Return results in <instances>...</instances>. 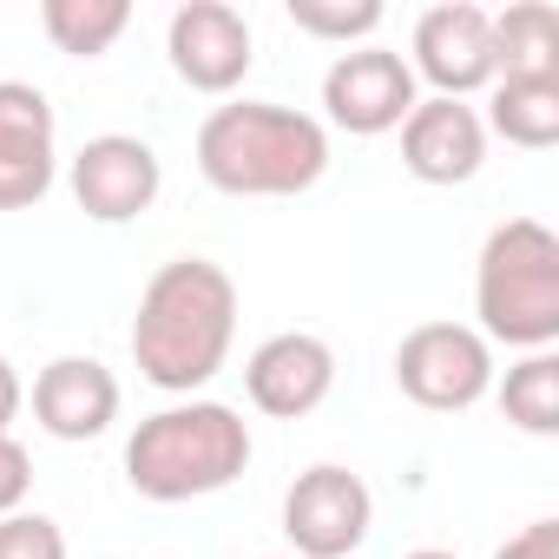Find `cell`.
<instances>
[{
  "label": "cell",
  "instance_id": "1",
  "mask_svg": "<svg viewBox=\"0 0 559 559\" xmlns=\"http://www.w3.org/2000/svg\"><path fill=\"white\" fill-rule=\"evenodd\" d=\"M237 343V284L211 257H171L152 270V284L132 317V362L165 395H198Z\"/></svg>",
  "mask_w": 559,
  "mask_h": 559
},
{
  "label": "cell",
  "instance_id": "2",
  "mask_svg": "<svg viewBox=\"0 0 559 559\" xmlns=\"http://www.w3.org/2000/svg\"><path fill=\"white\" fill-rule=\"evenodd\" d=\"M198 171L224 198H304L330 171V126L276 99H230L198 126Z\"/></svg>",
  "mask_w": 559,
  "mask_h": 559
},
{
  "label": "cell",
  "instance_id": "3",
  "mask_svg": "<svg viewBox=\"0 0 559 559\" xmlns=\"http://www.w3.org/2000/svg\"><path fill=\"white\" fill-rule=\"evenodd\" d=\"M250 421L230 402H204L185 395L158 415H145L126 441V480L132 493L178 507V500H204L224 493L243 467H250Z\"/></svg>",
  "mask_w": 559,
  "mask_h": 559
},
{
  "label": "cell",
  "instance_id": "4",
  "mask_svg": "<svg viewBox=\"0 0 559 559\" xmlns=\"http://www.w3.org/2000/svg\"><path fill=\"white\" fill-rule=\"evenodd\" d=\"M474 317L487 343L520 356L559 343V237L539 217H507L487 230L474 263Z\"/></svg>",
  "mask_w": 559,
  "mask_h": 559
},
{
  "label": "cell",
  "instance_id": "5",
  "mask_svg": "<svg viewBox=\"0 0 559 559\" xmlns=\"http://www.w3.org/2000/svg\"><path fill=\"white\" fill-rule=\"evenodd\" d=\"M395 382L428 415H467L493 395V343L467 323H421L395 349Z\"/></svg>",
  "mask_w": 559,
  "mask_h": 559
},
{
  "label": "cell",
  "instance_id": "6",
  "mask_svg": "<svg viewBox=\"0 0 559 559\" xmlns=\"http://www.w3.org/2000/svg\"><path fill=\"white\" fill-rule=\"evenodd\" d=\"M376 526V493L362 474L317 461L290 480L284 493V539L297 546V559H349Z\"/></svg>",
  "mask_w": 559,
  "mask_h": 559
},
{
  "label": "cell",
  "instance_id": "7",
  "mask_svg": "<svg viewBox=\"0 0 559 559\" xmlns=\"http://www.w3.org/2000/svg\"><path fill=\"white\" fill-rule=\"evenodd\" d=\"M415 73L402 53L389 47H343L323 73V112L336 132L349 139H382V132H402V119L415 112Z\"/></svg>",
  "mask_w": 559,
  "mask_h": 559
},
{
  "label": "cell",
  "instance_id": "8",
  "mask_svg": "<svg viewBox=\"0 0 559 559\" xmlns=\"http://www.w3.org/2000/svg\"><path fill=\"white\" fill-rule=\"evenodd\" d=\"M165 60L191 93L224 99V93L243 86V73L257 60V40H250V21L230 0H185L165 27Z\"/></svg>",
  "mask_w": 559,
  "mask_h": 559
},
{
  "label": "cell",
  "instance_id": "9",
  "mask_svg": "<svg viewBox=\"0 0 559 559\" xmlns=\"http://www.w3.org/2000/svg\"><path fill=\"white\" fill-rule=\"evenodd\" d=\"M336 389V349L310 330H276L250 349L243 362V395L270 421H304L330 402Z\"/></svg>",
  "mask_w": 559,
  "mask_h": 559
},
{
  "label": "cell",
  "instance_id": "10",
  "mask_svg": "<svg viewBox=\"0 0 559 559\" xmlns=\"http://www.w3.org/2000/svg\"><path fill=\"white\" fill-rule=\"evenodd\" d=\"M60 178L53 99L27 80H0V211H34Z\"/></svg>",
  "mask_w": 559,
  "mask_h": 559
},
{
  "label": "cell",
  "instance_id": "11",
  "mask_svg": "<svg viewBox=\"0 0 559 559\" xmlns=\"http://www.w3.org/2000/svg\"><path fill=\"white\" fill-rule=\"evenodd\" d=\"M73 198H80V211L93 217V224H132V217H145L152 204H158V191H165V165H158V152L145 145V139H132V132H99V139H86L80 152H73Z\"/></svg>",
  "mask_w": 559,
  "mask_h": 559
},
{
  "label": "cell",
  "instance_id": "12",
  "mask_svg": "<svg viewBox=\"0 0 559 559\" xmlns=\"http://www.w3.org/2000/svg\"><path fill=\"white\" fill-rule=\"evenodd\" d=\"M415 80L435 86V99H467L493 86V14L474 0H441L415 21Z\"/></svg>",
  "mask_w": 559,
  "mask_h": 559
},
{
  "label": "cell",
  "instance_id": "13",
  "mask_svg": "<svg viewBox=\"0 0 559 559\" xmlns=\"http://www.w3.org/2000/svg\"><path fill=\"white\" fill-rule=\"evenodd\" d=\"M402 165L421 185H467L487 165V126L467 99H415L402 119Z\"/></svg>",
  "mask_w": 559,
  "mask_h": 559
},
{
  "label": "cell",
  "instance_id": "14",
  "mask_svg": "<svg viewBox=\"0 0 559 559\" xmlns=\"http://www.w3.org/2000/svg\"><path fill=\"white\" fill-rule=\"evenodd\" d=\"M34 421L53 441H99L119 421V376L99 356H53L34 376Z\"/></svg>",
  "mask_w": 559,
  "mask_h": 559
},
{
  "label": "cell",
  "instance_id": "15",
  "mask_svg": "<svg viewBox=\"0 0 559 559\" xmlns=\"http://www.w3.org/2000/svg\"><path fill=\"white\" fill-rule=\"evenodd\" d=\"M493 80H559V14L546 0L493 14Z\"/></svg>",
  "mask_w": 559,
  "mask_h": 559
},
{
  "label": "cell",
  "instance_id": "16",
  "mask_svg": "<svg viewBox=\"0 0 559 559\" xmlns=\"http://www.w3.org/2000/svg\"><path fill=\"white\" fill-rule=\"evenodd\" d=\"M480 126L500 132L520 152L559 145V80H493V99H487Z\"/></svg>",
  "mask_w": 559,
  "mask_h": 559
},
{
  "label": "cell",
  "instance_id": "17",
  "mask_svg": "<svg viewBox=\"0 0 559 559\" xmlns=\"http://www.w3.org/2000/svg\"><path fill=\"white\" fill-rule=\"evenodd\" d=\"M40 27H47V40L60 53L99 60L132 27V8H126V0H40Z\"/></svg>",
  "mask_w": 559,
  "mask_h": 559
},
{
  "label": "cell",
  "instance_id": "18",
  "mask_svg": "<svg viewBox=\"0 0 559 559\" xmlns=\"http://www.w3.org/2000/svg\"><path fill=\"white\" fill-rule=\"evenodd\" d=\"M500 415L520 428V435H559V356L552 349H533L507 369L500 382Z\"/></svg>",
  "mask_w": 559,
  "mask_h": 559
},
{
  "label": "cell",
  "instance_id": "19",
  "mask_svg": "<svg viewBox=\"0 0 559 559\" xmlns=\"http://www.w3.org/2000/svg\"><path fill=\"white\" fill-rule=\"evenodd\" d=\"M284 14L297 34L330 40V47H369L382 27V0H284Z\"/></svg>",
  "mask_w": 559,
  "mask_h": 559
},
{
  "label": "cell",
  "instance_id": "20",
  "mask_svg": "<svg viewBox=\"0 0 559 559\" xmlns=\"http://www.w3.org/2000/svg\"><path fill=\"white\" fill-rule=\"evenodd\" d=\"M0 559H67V533L47 513H8L0 520Z\"/></svg>",
  "mask_w": 559,
  "mask_h": 559
},
{
  "label": "cell",
  "instance_id": "21",
  "mask_svg": "<svg viewBox=\"0 0 559 559\" xmlns=\"http://www.w3.org/2000/svg\"><path fill=\"white\" fill-rule=\"evenodd\" d=\"M27 487H34V461H27V448H21L14 435H0V520L21 513Z\"/></svg>",
  "mask_w": 559,
  "mask_h": 559
},
{
  "label": "cell",
  "instance_id": "22",
  "mask_svg": "<svg viewBox=\"0 0 559 559\" xmlns=\"http://www.w3.org/2000/svg\"><path fill=\"white\" fill-rule=\"evenodd\" d=\"M493 559H559V520H533V526H520Z\"/></svg>",
  "mask_w": 559,
  "mask_h": 559
},
{
  "label": "cell",
  "instance_id": "23",
  "mask_svg": "<svg viewBox=\"0 0 559 559\" xmlns=\"http://www.w3.org/2000/svg\"><path fill=\"white\" fill-rule=\"evenodd\" d=\"M21 402H27V389H21V376H14V362L0 356V435L14 428V415H21Z\"/></svg>",
  "mask_w": 559,
  "mask_h": 559
},
{
  "label": "cell",
  "instance_id": "24",
  "mask_svg": "<svg viewBox=\"0 0 559 559\" xmlns=\"http://www.w3.org/2000/svg\"><path fill=\"white\" fill-rule=\"evenodd\" d=\"M402 559H454V552H441V546H421V552H402Z\"/></svg>",
  "mask_w": 559,
  "mask_h": 559
}]
</instances>
